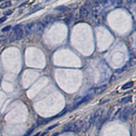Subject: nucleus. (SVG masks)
<instances>
[{
	"label": "nucleus",
	"instance_id": "9b49d317",
	"mask_svg": "<svg viewBox=\"0 0 136 136\" xmlns=\"http://www.w3.org/2000/svg\"><path fill=\"white\" fill-rule=\"evenodd\" d=\"M53 19H54V17H52V15H47V16L44 17V19L42 20V23H41L45 27L49 23H51V22L53 20Z\"/></svg>",
	"mask_w": 136,
	"mask_h": 136
},
{
	"label": "nucleus",
	"instance_id": "1a4fd4ad",
	"mask_svg": "<svg viewBox=\"0 0 136 136\" xmlns=\"http://www.w3.org/2000/svg\"><path fill=\"white\" fill-rule=\"evenodd\" d=\"M131 111H132V110L129 108H127L125 109L124 111L122 112L121 116H120V119L123 121L127 120V119H128L129 115L131 114Z\"/></svg>",
	"mask_w": 136,
	"mask_h": 136
},
{
	"label": "nucleus",
	"instance_id": "6ab92c4d",
	"mask_svg": "<svg viewBox=\"0 0 136 136\" xmlns=\"http://www.w3.org/2000/svg\"><path fill=\"white\" fill-rule=\"evenodd\" d=\"M66 18H67V17H66V15L64 13H61L57 16L56 19L58 20H64L66 19Z\"/></svg>",
	"mask_w": 136,
	"mask_h": 136
},
{
	"label": "nucleus",
	"instance_id": "cd10ccee",
	"mask_svg": "<svg viewBox=\"0 0 136 136\" xmlns=\"http://www.w3.org/2000/svg\"><path fill=\"white\" fill-rule=\"evenodd\" d=\"M57 125H58L57 124H55V125H52L51 127H50L48 128V130H51L52 129H53V128H54V127H56Z\"/></svg>",
	"mask_w": 136,
	"mask_h": 136
},
{
	"label": "nucleus",
	"instance_id": "f8f14e48",
	"mask_svg": "<svg viewBox=\"0 0 136 136\" xmlns=\"http://www.w3.org/2000/svg\"><path fill=\"white\" fill-rule=\"evenodd\" d=\"M44 26L42 24L40 23L35 24L34 26V33H40L42 31L44 30Z\"/></svg>",
	"mask_w": 136,
	"mask_h": 136
},
{
	"label": "nucleus",
	"instance_id": "9d476101",
	"mask_svg": "<svg viewBox=\"0 0 136 136\" xmlns=\"http://www.w3.org/2000/svg\"><path fill=\"white\" fill-rule=\"evenodd\" d=\"M34 26H35V23H29L27 25L25 28V34L27 35H30L34 33Z\"/></svg>",
	"mask_w": 136,
	"mask_h": 136
},
{
	"label": "nucleus",
	"instance_id": "5701e85b",
	"mask_svg": "<svg viewBox=\"0 0 136 136\" xmlns=\"http://www.w3.org/2000/svg\"><path fill=\"white\" fill-rule=\"evenodd\" d=\"M34 131V127H31V129H29L26 133H25V135L24 136H29L31 133L33 132Z\"/></svg>",
	"mask_w": 136,
	"mask_h": 136
},
{
	"label": "nucleus",
	"instance_id": "0eeeda50",
	"mask_svg": "<svg viewBox=\"0 0 136 136\" xmlns=\"http://www.w3.org/2000/svg\"><path fill=\"white\" fill-rule=\"evenodd\" d=\"M92 124H93V114L89 115L85 119V122H82V131H86L87 130L90 129L91 127Z\"/></svg>",
	"mask_w": 136,
	"mask_h": 136
},
{
	"label": "nucleus",
	"instance_id": "ddd939ff",
	"mask_svg": "<svg viewBox=\"0 0 136 136\" xmlns=\"http://www.w3.org/2000/svg\"><path fill=\"white\" fill-rule=\"evenodd\" d=\"M106 89H107V85H102L98 88H95V93L97 95H100V94H102V93L105 91Z\"/></svg>",
	"mask_w": 136,
	"mask_h": 136
},
{
	"label": "nucleus",
	"instance_id": "20e7f679",
	"mask_svg": "<svg viewBox=\"0 0 136 136\" xmlns=\"http://www.w3.org/2000/svg\"><path fill=\"white\" fill-rule=\"evenodd\" d=\"M95 88H92L91 90H90V91H88V93L85 95V97H81V98L78 99H77V100L74 102V108H76V107H78V105H81L82 103H84L85 102H86V101H88V99L91 97L92 95L95 93Z\"/></svg>",
	"mask_w": 136,
	"mask_h": 136
},
{
	"label": "nucleus",
	"instance_id": "4be33fe9",
	"mask_svg": "<svg viewBox=\"0 0 136 136\" xmlns=\"http://www.w3.org/2000/svg\"><path fill=\"white\" fill-rule=\"evenodd\" d=\"M55 10H58V11H61V12H63L68 11V10H69V8L66 6H59L57 7V8H56Z\"/></svg>",
	"mask_w": 136,
	"mask_h": 136
},
{
	"label": "nucleus",
	"instance_id": "dca6fc26",
	"mask_svg": "<svg viewBox=\"0 0 136 136\" xmlns=\"http://www.w3.org/2000/svg\"><path fill=\"white\" fill-rule=\"evenodd\" d=\"M12 5V3L10 1H5L2 3L1 5H0V8L1 9H5V8H9L10 6H11Z\"/></svg>",
	"mask_w": 136,
	"mask_h": 136
},
{
	"label": "nucleus",
	"instance_id": "423d86ee",
	"mask_svg": "<svg viewBox=\"0 0 136 136\" xmlns=\"http://www.w3.org/2000/svg\"><path fill=\"white\" fill-rule=\"evenodd\" d=\"M103 109L100 108L97 110L93 114V123H96L97 126L101 125L102 124V118L103 115Z\"/></svg>",
	"mask_w": 136,
	"mask_h": 136
},
{
	"label": "nucleus",
	"instance_id": "6e6552de",
	"mask_svg": "<svg viewBox=\"0 0 136 136\" xmlns=\"http://www.w3.org/2000/svg\"><path fill=\"white\" fill-rule=\"evenodd\" d=\"M103 8L101 5H95L92 8V15L95 18H98L102 13Z\"/></svg>",
	"mask_w": 136,
	"mask_h": 136
},
{
	"label": "nucleus",
	"instance_id": "412c9836",
	"mask_svg": "<svg viewBox=\"0 0 136 136\" xmlns=\"http://www.w3.org/2000/svg\"><path fill=\"white\" fill-rule=\"evenodd\" d=\"M7 40V37L4 35H0V47L2 46L6 43Z\"/></svg>",
	"mask_w": 136,
	"mask_h": 136
},
{
	"label": "nucleus",
	"instance_id": "2eb2a0df",
	"mask_svg": "<svg viewBox=\"0 0 136 136\" xmlns=\"http://www.w3.org/2000/svg\"><path fill=\"white\" fill-rule=\"evenodd\" d=\"M113 2H114V0H104L102 3V8H106L111 6L113 4Z\"/></svg>",
	"mask_w": 136,
	"mask_h": 136
},
{
	"label": "nucleus",
	"instance_id": "39448f33",
	"mask_svg": "<svg viewBox=\"0 0 136 136\" xmlns=\"http://www.w3.org/2000/svg\"><path fill=\"white\" fill-rule=\"evenodd\" d=\"M99 65H100L101 68H102L103 69H104L105 71L106 69L110 68L108 65H107V63L105 62V61H102V62L100 63ZM103 71V70H102V72H101V74H102V76H101V82H105V80H107L109 78V74L108 72V71Z\"/></svg>",
	"mask_w": 136,
	"mask_h": 136
},
{
	"label": "nucleus",
	"instance_id": "c85d7f7f",
	"mask_svg": "<svg viewBox=\"0 0 136 136\" xmlns=\"http://www.w3.org/2000/svg\"><path fill=\"white\" fill-rule=\"evenodd\" d=\"M45 133H43V134H41V133L39 132L37 133H36L35 135H34V136H43L44 135H45Z\"/></svg>",
	"mask_w": 136,
	"mask_h": 136
},
{
	"label": "nucleus",
	"instance_id": "2f4dec72",
	"mask_svg": "<svg viewBox=\"0 0 136 136\" xmlns=\"http://www.w3.org/2000/svg\"><path fill=\"white\" fill-rule=\"evenodd\" d=\"M3 1V0H0V2H1V1Z\"/></svg>",
	"mask_w": 136,
	"mask_h": 136
},
{
	"label": "nucleus",
	"instance_id": "f257e3e1",
	"mask_svg": "<svg viewBox=\"0 0 136 136\" xmlns=\"http://www.w3.org/2000/svg\"><path fill=\"white\" fill-rule=\"evenodd\" d=\"M82 128V122L81 120H77L76 122H69L65 126L63 132H79Z\"/></svg>",
	"mask_w": 136,
	"mask_h": 136
},
{
	"label": "nucleus",
	"instance_id": "a878e982",
	"mask_svg": "<svg viewBox=\"0 0 136 136\" xmlns=\"http://www.w3.org/2000/svg\"><path fill=\"white\" fill-rule=\"evenodd\" d=\"M7 20V17H3L1 18H0V24L3 23V22H5L6 20Z\"/></svg>",
	"mask_w": 136,
	"mask_h": 136
},
{
	"label": "nucleus",
	"instance_id": "7ed1b4c3",
	"mask_svg": "<svg viewBox=\"0 0 136 136\" xmlns=\"http://www.w3.org/2000/svg\"><path fill=\"white\" fill-rule=\"evenodd\" d=\"M91 6V4L90 3V1H88L82 6L80 7V11H79V17L80 18H85L88 17L90 12Z\"/></svg>",
	"mask_w": 136,
	"mask_h": 136
},
{
	"label": "nucleus",
	"instance_id": "a211bd4d",
	"mask_svg": "<svg viewBox=\"0 0 136 136\" xmlns=\"http://www.w3.org/2000/svg\"><path fill=\"white\" fill-rule=\"evenodd\" d=\"M135 63H136V59H135V57H132L131 58V59L129 60L127 63V66L128 67V68H129V67H132V66H133L134 65H135Z\"/></svg>",
	"mask_w": 136,
	"mask_h": 136
},
{
	"label": "nucleus",
	"instance_id": "c756f323",
	"mask_svg": "<svg viewBox=\"0 0 136 136\" xmlns=\"http://www.w3.org/2000/svg\"><path fill=\"white\" fill-rule=\"evenodd\" d=\"M127 1L130 3H134L136 1V0H127Z\"/></svg>",
	"mask_w": 136,
	"mask_h": 136
},
{
	"label": "nucleus",
	"instance_id": "b1692460",
	"mask_svg": "<svg viewBox=\"0 0 136 136\" xmlns=\"http://www.w3.org/2000/svg\"><path fill=\"white\" fill-rule=\"evenodd\" d=\"M12 29V27L9 25V26H7V27H5L3 29H2V30L1 31L2 32H6V31H10V29Z\"/></svg>",
	"mask_w": 136,
	"mask_h": 136
},
{
	"label": "nucleus",
	"instance_id": "f3484780",
	"mask_svg": "<svg viewBox=\"0 0 136 136\" xmlns=\"http://www.w3.org/2000/svg\"><path fill=\"white\" fill-rule=\"evenodd\" d=\"M133 86V82H128L125 83L124 85H122L121 88H122V90H126V89L131 88Z\"/></svg>",
	"mask_w": 136,
	"mask_h": 136
},
{
	"label": "nucleus",
	"instance_id": "aec40b11",
	"mask_svg": "<svg viewBox=\"0 0 136 136\" xmlns=\"http://www.w3.org/2000/svg\"><path fill=\"white\" fill-rule=\"evenodd\" d=\"M122 2H123L122 0H114L112 6H114V7H119L122 5Z\"/></svg>",
	"mask_w": 136,
	"mask_h": 136
},
{
	"label": "nucleus",
	"instance_id": "bb28decb",
	"mask_svg": "<svg viewBox=\"0 0 136 136\" xmlns=\"http://www.w3.org/2000/svg\"><path fill=\"white\" fill-rule=\"evenodd\" d=\"M12 13V10H8V11H6V12H5L3 13V14L6 17V16L10 15Z\"/></svg>",
	"mask_w": 136,
	"mask_h": 136
},
{
	"label": "nucleus",
	"instance_id": "4468645a",
	"mask_svg": "<svg viewBox=\"0 0 136 136\" xmlns=\"http://www.w3.org/2000/svg\"><path fill=\"white\" fill-rule=\"evenodd\" d=\"M131 96H127V97H123V98L120 99L119 100V103H120V104H125V103H127L131 101Z\"/></svg>",
	"mask_w": 136,
	"mask_h": 136
},
{
	"label": "nucleus",
	"instance_id": "7c9ffc66",
	"mask_svg": "<svg viewBox=\"0 0 136 136\" xmlns=\"http://www.w3.org/2000/svg\"><path fill=\"white\" fill-rule=\"evenodd\" d=\"M58 135H59V133H54V134H53V135H52V136H57Z\"/></svg>",
	"mask_w": 136,
	"mask_h": 136
},
{
	"label": "nucleus",
	"instance_id": "f03ea898",
	"mask_svg": "<svg viewBox=\"0 0 136 136\" xmlns=\"http://www.w3.org/2000/svg\"><path fill=\"white\" fill-rule=\"evenodd\" d=\"M23 37V29L20 25H17L13 29L12 35L10 36V42H14L15 40H19Z\"/></svg>",
	"mask_w": 136,
	"mask_h": 136
},
{
	"label": "nucleus",
	"instance_id": "393cba45",
	"mask_svg": "<svg viewBox=\"0 0 136 136\" xmlns=\"http://www.w3.org/2000/svg\"><path fill=\"white\" fill-rule=\"evenodd\" d=\"M104 0H94V3H95V5H100L103 3Z\"/></svg>",
	"mask_w": 136,
	"mask_h": 136
}]
</instances>
